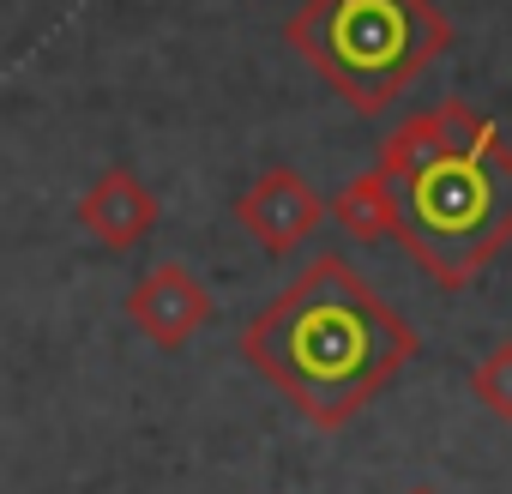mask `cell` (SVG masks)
Masks as SVG:
<instances>
[{
  "label": "cell",
  "instance_id": "2",
  "mask_svg": "<svg viewBox=\"0 0 512 494\" xmlns=\"http://www.w3.org/2000/svg\"><path fill=\"white\" fill-rule=\"evenodd\" d=\"M398 241L440 290H470L482 266L512 247V145L482 121L464 145L440 151L416 175L392 181Z\"/></svg>",
  "mask_w": 512,
  "mask_h": 494
},
{
  "label": "cell",
  "instance_id": "6",
  "mask_svg": "<svg viewBox=\"0 0 512 494\" xmlns=\"http://www.w3.org/2000/svg\"><path fill=\"white\" fill-rule=\"evenodd\" d=\"M79 223H85V235L97 247L127 254V247H139L157 229V199H151V187L133 169H103L85 187V199H79Z\"/></svg>",
  "mask_w": 512,
  "mask_h": 494
},
{
  "label": "cell",
  "instance_id": "4",
  "mask_svg": "<svg viewBox=\"0 0 512 494\" xmlns=\"http://www.w3.org/2000/svg\"><path fill=\"white\" fill-rule=\"evenodd\" d=\"M127 320H133V332H139L145 344H157V350H187V344L217 320V302H211V290H205L181 260H163V266H151V272L127 290Z\"/></svg>",
  "mask_w": 512,
  "mask_h": 494
},
{
  "label": "cell",
  "instance_id": "8",
  "mask_svg": "<svg viewBox=\"0 0 512 494\" xmlns=\"http://www.w3.org/2000/svg\"><path fill=\"white\" fill-rule=\"evenodd\" d=\"M332 217H338V229H344L350 241L380 247V241L398 229V199H392V181H386L380 169H374V175L344 181V187H338V199H332Z\"/></svg>",
  "mask_w": 512,
  "mask_h": 494
},
{
  "label": "cell",
  "instance_id": "10",
  "mask_svg": "<svg viewBox=\"0 0 512 494\" xmlns=\"http://www.w3.org/2000/svg\"><path fill=\"white\" fill-rule=\"evenodd\" d=\"M404 494H434V488H404Z\"/></svg>",
  "mask_w": 512,
  "mask_h": 494
},
{
  "label": "cell",
  "instance_id": "3",
  "mask_svg": "<svg viewBox=\"0 0 512 494\" xmlns=\"http://www.w3.org/2000/svg\"><path fill=\"white\" fill-rule=\"evenodd\" d=\"M284 43L350 109L380 115L452 49V19L434 0H308Z\"/></svg>",
  "mask_w": 512,
  "mask_h": 494
},
{
  "label": "cell",
  "instance_id": "1",
  "mask_svg": "<svg viewBox=\"0 0 512 494\" xmlns=\"http://www.w3.org/2000/svg\"><path fill=\"white\" fill-rule=\"evenodd\" d=\"M241 356L314 428H344L410 368L416 326L344 254H314L247 320Z\"/></svg>",
  "mask_w": 512,
  "mask_h": 494
},
{
  "label": "cell",
  "instance_id": "9",
  "mask_svg": "<svg viewBox=\"0 0 512 494\" xmlns=\"http://www.w3.org/2000/svg\"><path fill=\"white\" fill-rule=\"evenodd\" d=\"M470 398H476L488 416L512 422V338H500V344L470 368Z\"/></svg>",
  "mask_w": 512,
  "mask_h": 494
},
{
  "label": "cell",
  "instance_id": "7",
  "mask_svg": "<svg viewBox=\"0 0 512 494\" xmlns=\"http://www.w3.org/2000/svg\"><path fill=\"white\" fill-rule=\"evenodd\" d=\"M482 121H488V115H482V109H470V103H458V97H446V103H434V109L404 115V121L380 139V175H386V181L416 175V169H422V163H434L440 151L464 145Z\"/></svg>",
  "mask_w": 512,
  "mask_h": 494
},
{
  "label": "cell",
  "instance_id": "5",
  "mask_svg": "<svg viewBox=\"0 0 512 494\" xmlns=\"http://www.w3.org/2000/svg\"><path fill=\"white\" fill-rule=\"evenodd\" d=\"M235 223L260 241L272 260H290L326 223V205H320V193L308 187L302 169H266L247 193H235Z\"/></svg>",
  "mask_w": 512,
  "mask_h": 494
}]
</instances>
